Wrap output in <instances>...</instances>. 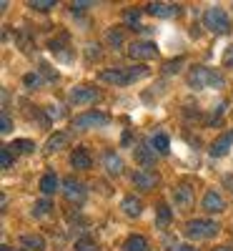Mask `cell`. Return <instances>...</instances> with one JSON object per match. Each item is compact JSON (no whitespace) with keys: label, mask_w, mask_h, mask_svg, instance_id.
<instances>
[{"label":"cell","mask_w":233,"mask_h":251,"mask_svg":"<svg viewBox=\"0 0 233 251\" xmlns=\"http://www.w3.org/2000/svg\"><path fill=\"white\" fill-rule=\"evenodd\" d=\"M145 75H148L145 66H133V68H105L100 71L98 78L103 83H111V86H128V83H136Z\"/></svg>","instance_id":"cell-1"},{"label":"cell","mask_w":233,"mask_h":251,"mask_svg":"<svg viewBox=\"0 0 233 251\" xmlns=\"http://www.w3.org/2000/svg\"><path fill=\"white\" fill-rule=\"evenodd\" d=\"M188 83L193 88L203 91V88H226V78L223 73L213 71V68H206V66H196L193 71L188 73Z\"/></svg>","instance_id":"cell-2"},{"label":"cell","mask_w":233,"mask_h":251,"mask_svg":"<svg viewBox=\"0 0 233 251\" xmlns=\"http://www.w3.org/2000/svg\"><path fill=\"white\" fill-rule=\"evenodd\" d=\"M203 25H206L210 33L223 35V33L231 30V18H228V13H226L223 8L210 5V8H206V13H203Z\"/></svg>","instance_id":"cell-3"},{"label":"cell","mask_w":233,"mask_h":251,"mask_svg":"<svg viewBox=\"0 0 233 251\" xmlns=\"http://www.w3.org/2000/svg\"><path fill=\"white\" fill-rule=\"evenodd\" d=\"M183 231H186L188 239L201 241V239H213V236L221 231V226H218L216 221H210V219H190V221L186 224Z\"/></svg>","instance_id":"cell-4"},{"label":"cell","mask_w":233,"mask_h":251,"mask_svg":"<svg viewBox=\"0 0 233 251\" xmlns=\"http://www.w3.org/2000/svg\"><path fill=\"white\" fill-rule=\"evenodd\" d=\"M111 123V116L103 113V111H88V113H80L73 118V128L78 131H88V128H103V126Z\"/></svg>","instance_id":"cell-5"},{"label":"cell","mask_w":233,"mask_h":251,"mask_svg":"<svg viewBox=\"0 0 233 251\" xmlns=\"http://www.w3.org/2000/svg\"><path fill=\"white\" fill-rule=\"evenodd\" d=\"M68 98H70L73 106H91V103H95L100 98V93L93 86H75Z\"/></svg>","instance_id":"cell-6"},{"label":"cell","mask_w":233,"mask_h":251,"mask_svg":"<svg viewBox=\"0 0 233 251\" xmlns=\"http://www.w3.org/2000/svg\"><path fill=\"white\" fill-rule=\"evenodd\" d=\"M128 55L133 60H151V58L158 55V48H156V43H151V40H136V43H131V48H128Z\"/></svg>","instance_id":"cell-7"},{"label":"cell","mask_w":233,"mask_h":251,"mask_svg":"<svg viewBox=\"0 0 233 251\" xmlns=\"http://www.w3.org/2000/svg\"><path fill=\"white\" fill-rule=\"evenodd\" d=\"M201 206L208 214H221V211H226V199L221 196V191H216V188H208V191L203 194Z\"/></svg>","instance_id":"cell-8"},{"label":"cell","mask_w":233,"mask_h":251,"mask_svg":"<svg viewBox=\"0 0 233 251\" xmlns=\"http://www.w3.org/2000/svg\"><path fill=\"white\" fill-rule=\"evenodd\" d=\"M63 194H66L68 201H75V203H83V201H86V196H88L86 186H83L80 181H75L73 176L63 181Z\"/></svg>","instance_id":"cell-9"},{"label":"cell","mask_w":233,"mask_h":251,"mask_svg":"<svg viewBox=\"0 0 233 251\" xmlns=\"http://www.w3.org/2000/svg\"><path fill=\"white\" fill-rule=\"evenodd\" d=\"M173 201L178 208H188L190 203H193V188H190L188 181H181L173 186Z\"/></svg>","instance_id":"cell-10"},{"label":"cell","mask_w":233,"mask_h":251,"mask_svg":"<svg viewBox=\"0 0 233 251\" xmlns=\"http://www.w3.org/2000/svg\"><path fill=\"white\" fill-rule=\"evenodd\" d=\"M131 181H133L136 188H140V191H153V188L158 186V176H156L153 171H145V169L136 171V174L131 176Z\"/></svg>","instance_id":"cell-11"},{"label":"cell","mask_w":233,"mask_h":251,"mask_svg":"<svg viewBox=\"0 0 233 251\" xmlns=\"http://www.w3.org/2000/svg\"><path fill=\"white\" fill-rule=\"evenodd\" d=\"M231 149H233V131L223 133L221 138H216L213 143H210V156H213V158H223V156L231 153Z\"/></svg>","instance_id":"cell-12"},{"label":"cell","mask_w":233,"mask_h":251,"mask_svg":"<svg viewBox=\"0 0 233 251\" xmlns=\"http://www.w3.org/2000/svg\"><path fill=\"white\" fill-rule=\"evenodd\" d=\"M145 13H151L156 18H173V15L181 13V5H176V3H148Z\"/></svg>","instance_id":"cell-13"},{"label":"cell","mask_w":233,"mask_h":251,"mask_svg":"<svg viewBox=\"0 0 233 251\" xmlns=\"http://www.w3.org/2000/svg\"><path fill=\"white\" fill-rule=\"evenodd\" d=\"M133 156H136V163H140L145 171H148V166L156 163V151L151 149V143H138L133 149Z\"/></svg>","instance_id":"cell-14"},{"label":"cell","mask_w":233,"mask_h":251,"mask_svg":"<svg viewBox=\"0 0 233 251\" xmlns=\"http://www.w3.org/2000/svg\"><path fill=\"white\" fill-rule=\"evenodd\" d=\"M70 166H73V169H78V171H88L91 166H93L91 151H88V149H75V151L70 153Z\"/></svg>","instance_id":"cell-15"},{"label":"cell","mask_w":233,"mask_h":251,"mask_svg":"<svg viewBox=\"0 0 233 251\" xmlns=\"http://www.w3.org/2000/svg\"><path fill=\"white\" fill-rule=\"evenodd\" d=\"M103 166H105V171H108L111 176H120L123 174V158L116 151H105L103 153Z\"/></svg>","instance_id":"cell-16"},{"label":"cell","mask_w":233,"mask_h":251,"mask_svg":"<svg viewBox=\"0 0 233 251\" xmlns=\"http://www.w3.org/2000/svg\"><path fill=\"white\" fill-rule=\"evenodd\" d=\"M20 246L28 251H46V239L40 234H23L20 236Z\"/></svg>","instance_id":"cell-17"},{"label":"cell","mask_w":233,"mask_h":251,"mask_svg":"<svg viewBox=\"0 0 233 251\" xmlns=\"http://www.w3.org/2000/svg\"><path fill=\"white\" fill-rule=\"evenodd\" d=\"M120 208H123V214H125V216L136 219V216H140V211H143V201L136 199V196H125L123 203H120Z\"/></svg>","instance_id":"cell-18"},{"label":"cell","mask_w":233,"mask_h":251,"mask_svg":"<svg viewBox=\"0 0 233 251\" xmlns=\"http://www.w3.org/2000/svg\"><path fill=\"white\" fill-rule=\"evenodd\" d=\"M148 143H151V149H153L158 156H165L168 151H171V138H168L165 133H153Z\"/></svg>","instance_id":"cell-19"},{"label":"cell","mask_w":233,"mask_h":251,"mask_svg":"<svg viewBox=\"0 0 233 251\" xmlns=\"http://www.w3.org/2000/svg\"><path fill=\"white\" fill-rule=\"evenodd\" d=\"M66 146H68V133L58 131V133H53V136L46 141V153H55V151H60V149H66Z\"/></svg>","instance_id":"cell-20"},{"label":"cell","mask_w":233,"mask_h":251,"mask_svg":"<svg viewBox=\"0 0 233 251\" xmlns=\"http://www.w3.org/2000/svg\"><path fill=\"white\" fill-rule=\"evenodd\" d=\"M120 249L123 251H148V239L140 236V234H133V236H128V239L123 241Z\"/></svg>","instance_id":"cell-21"},{"label":"cell","mask_w":233,"mask_h":251,"mask_svg":"<svg viewBox=\"0 0 233 251\" xmlns=\"http://www.w3.org/2000/svg\"><path fill=\"white\" fill-rule=\"evenodd\" d=\"M58 186H60V178H58L55 174H46L43 178H40V191H43L46 196L55 194V191H58Z\"/></svg>","instance_id":"cell-22"},{"label":"cell","mask_w":233,"mask_h":251,"mask_svg":"<svg viewBox=\"0 0 233 251\" xmlns=\"http://www.w3.org/2000/svg\"><path fill=\"white\" fill-rule=\"evenodd\" d=\"M10 151H15V153H33L35 151V143L30 138H15L10 143Z\"/></svg>","instance_id":"cell-23"},{"label":"cell","mask_w":233,"mask_h":251,"mask_svg":"<svg viewBox=\"0 0 233 251\" xmlns=\"http://www.w3.org/2000/svg\"><path fill=\"white\" fill-rule=\"evenodd\" d=\"M140 10L136 8H125L123 10V20H125V25H131V28H140Z\"/></svg>","instance_id":"cell-24"},{"label":"cell","mask_w":233,"mask_h":251,"mask_svg":"<svg viewBox=\"0 0 233 251\" xmlns=\"http://www.w3.org/2000/svg\"><path fill=\"white\" fill-rule=\"evenodd\" d=\"M156 214H158V224H161V226L171 224V219H173V211L168 208V203H158V206H156Z\"/></svg>","instance_id":"cell-25"},{"label":"cell","mask_w":233,"mask_h":251,"mask_svg":"<svg viewBox=\"0 0 233 251\" xmlns=\"http://www.w3.org/2000/svg\"><path fill=\"white\" fill-rule=\"evenodd\" d=\"M73 249H75V251H100V249H98V244H95V239H91V236L78 239Z\"/></svg>","instance_id":"cell-26"},{"label":"cell","mask_w":233,"mask_h":251,"mask_svg":"<svg viewBox=\"0 0 233 251\" xmlns=\"http://www.w3.org/2000/svg\"><path fill=\"white\" fill-rule=\"evenodd\" d=\"M50 211H53V203H50L48 199H43V201H38V203L33 206V216H38V219H40V216H48Z\"/></svg>","instance_id":"cell-27"},{"label":"cell","mask_w":233,"mask_h":251,"mask_svg":"<svg viewBox=\"0 0 233 251\" xmlns=\"http://www.w3.org/2000/svg\"><path fill=\"white\" fill-rule=\"evenodd\" d=\"M33 10H40V13H48L50 8H55V3H53V0H30V3H28Z\"/></svg>","instance_id":"cell-28"},{"label":"cell","mask_w":233,"mask_h":251,"mask_svg":"<svg viewBox=\"0 0 233 251\" xmlns=\"http://www.w3.org/2000/svg\"><path fill=\"white\" fill-rule=\"evenodd\" d=\"M0 166H3V169H10L13 166V151L10 149H0Z\"/></svg>","instance_id":"cell-29"},{"label":"cell","mask_w":233,"mask_h":251,"mask_svg":"<svg viewBox=\"0 0 233 251\" xmlns=\"http://www.w3.org/2000/svg\"><path fill=\"white\" fill-rule=\"evenodd\" d=\"M13 128V121H10V113L3 108V113H0V131H3V133H8Z\"/></svg>","instance_id":"cell-30"},{"label":"cell","mask_w":233,"mask_h":251,"mask_svg":"<svg viewBox=\"0 0 233 251\" xmlns=\"http://www.w3.org/2000/svg\"><path fill=\"white\" fill-rule=\"evenodd\" d=\"M23 83H25V86H28V88H38V86H40V83H43V78H40L38 73H28V75L23 78Z\"/></svg>","instance_id":"cell-31"},{"label":"cell","mask_w":233,"mask_h":251,"mask_svg":"<svg viewBox=\"0 0 233 251\" xmlns=\"http://www.w3.org/2000/svg\"><path fill=\"white\" fill-rule=\"evenodd\" d=\"M108 43L111 46H123V33L120 30H108Z\"/></svg>","instance_id":"cell-32"},{"label":"cell","mask_w":233,"mask_h":251,"mask_svg":"<svg viewBox=\"0 0 233 251\" xmlns=\"http://www.w3.org/2000/svg\"><path fill=\"white\" fill-rule=\"evenodd\" d=\"M223 66L226 68H233V43L226 48V53H223Z\"/></svg>","instance_id":"cell-33"},{"label":"cell","mask_w":233,"mask_h":251,"mask_svg":"<svg viewBox=\"0 0 233 251\" xmlns=\"http://www.w3.org/2000/svg\"><path fill=\"white\" fill-rule=\"evenodd\" d=\"M181 66H183V60H168L163 68H165V73H176V71H178Z\"/></svg>","instance_id":"cell-34"},{"label":"cell","mask_w":233,"mask_h":251,"mask_svg":"<svg viewBox=\"0 0 233 251\" xmlns=\"http://www.w3.org/2000/svg\"><path fill=\"white\" fill-rule=\"evenodd\" d=\"M46 113H48L50 118H55V121H58V118H63V111H60V106H48V108H46Z\"/></svg>","instance_id":"cell-35"},{"label":"cell","mask_w":233,"mask_h":251,"mask_svg":"<svg viewBox=\"0 0 233 251\" xmlns=\"http://www.w3.org/2000/svg\"><path fill=\"white\" fill-rule=\"evenodd\" d=\"M40 71H43V73H46L50 80H55V78H58V73H53V71H50V66H48V63H40Z\"/></svg>","instance_id":"cell-36"},{"label":"cell","mask_w":233,"mask_h":251,"mask_svg":"<svg viewBox=\"0 0 233 251\" xmlns=\"http://www.w3.org/2000/svg\"><path fill=\"white\" fill-rule=\"evenodd\" d=\"M171 251H198L196 246H190V244H178V246H173Z\"/></svg>","instance_id":"cell-37"},{"label":"cell","mask_w":233,"mask_h":251,"mask_svg":"<svg viewBox=\"0 0 233 251\" xmlns=\"http://www.w3.org/2000/svg\"><path fill=\"white\" fill-rule=\"evenodd\" d=\"M98 48H100V46H88V58H91V60L100 55V50H98Z\"/></svg>","instance_id":"cell-38"},{"label":"cell","mask_w":233,"mask_h":251,"mask_svg":"<svg viewBox=\"0 0 233 251\" xmlns=\"http://www.w3.org/2000/svg\"><path fill=\"white\" fill-rule=\"evenodd\" d=\"M86 8H91V3H73V5H70V10H73V13H78V10H86Z\"/></svg>","instance_id":"cell-39"},{"label":"cell","mask_w":233,"mask_h":251,"mask_svg":"<svg viewBox=\"0 0 233 251\" xmlns=\"http://www.w3.org/2000/svg\"><path fill=\"white\" fill-rule=\"evenodd\" d=\"M213 251H233V249H231V246H216Z\"/></svg>","instance_id":"cell-40"},{"label":"cell","mask_w":233,"mask_h":251,"mask_svg":"<svg viewBox=\"0 0 233 251\" xmlns=\"http://www.w3.org/2000/svg\"><path fill=\"white\" fill-rule=\"evenodd\" d=\"M0 251H13V249H10V246H5V244H3V246H0Z\"/></svg>","instance_id":"cell-41"}]
</instances>
